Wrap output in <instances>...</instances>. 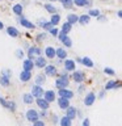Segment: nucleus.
Masks as SVG:
<instances>
[{
	"instance_id": "obj_24",
	"label": "nucleus",
	"mask_w": 122,
	"mask_h": 126,
	"mask_svg": "<svg viewBox=\"0 0 122 126\" xmlns=\"http://www.w3.org/2000/svg\"><path fill=\"white\" fill-rule=\"evenodd\" d=\"M45 81H46V75L38 74L37 76H35V85H42Z\"/></svg>"
},
{
	"instance_id": "obj_16",
	"label": "nucleus",
	"mask_w": 122,
	"mask_h": 126,
	"mask_svg": "<svg viewBox=\"0 0 122 126\" xmlns=\"http://www.w3.org/2000/svg\"><path fill=\"white\" fill-rule=\"evenodd\" d=\"M45 55H46V58H49V59H54L55 58V49L53 46H47L45 49Z\"/></svg>"
},
{
	"instance_id": "obj_40",
	"label": "nucleus",
	"mask_w": 122,
	"mask_h": 126,
	"mask_svg": "<svg viewBox=\"0 0 122 126\" xmlns=\"http://www.w3.org/2000/svg\"><path fill=\"white\" fill-rule=\"evenodd\" d=\"M8 109H11L12 112H13V110H16V104L13 101H8V106H7Z\"/></svg>"
},
{
	"instance_id": "obj_37",
	"label": "nucleus",
	"mask_w": 122,
	"mask_h": 126,
	"mask_svg": "<svg viewBox=\"0 0 122 126\" xmlns=\"http://www.w3.org/2000/svg\"><path fill=\"white\" fill-rule=\"evenodd\" d=\"M88 16H89V17H92V16H93V17H98V16H100V11H98V9H91L88 12Z\"/></svg>"
},
{
	"instance_id": "obj_28",
	"label": "nucleus",
	"mask_w": 122,
	"mask_h": 126,
	"mask_svg": "<svg viewBox=\"0 0 122 126\" xmlns=\"http://www.w3.org/2000/svg\"><path fill=\"white\" fill-rule=\"evenodd\" d=\"M81 63H83V64H84L85 67H89V68H92V67H93V62H92V59L88 58V57L81 58Z\"/></svg>"
},
{
	"instance_id": "obj_48",
	"label": "nucleus",
	"mask_w": 122,
	"mask_h": 126,
	"mask_svg": "<svg viewBox=\"0 0 122 126\" xmlns=\"http://www.w3.org/2000/svg\"><path fill=\"white\" fill-rule=\"evenodd\" d=\"M117 16L121 18V17H122V11H118V12H117Z\"/></svg>"
},
{
	"instance_id": "obj_34",
	"label": "nucleus",
	"mask_w": 122,
	"mask_h": 126,
	"mask_svg": "<svg viewBox=\"0 0 122 126\" xmlns=\"http://www.w3.org/2000/svg\"><path fill=\"white\" fill-rule=\"evenodd\" d=\"M71 29H72V25H70L67 21L63 22V25H62V32H63V33H64V34H68L70 32H71Z\"/></svg>"
},
{
	"instance_id": "obj_6",
	"label": "nucleus",
	"mask_w": 122,
	"mask_h": 126,
	"mask_svg": "<svg viewBox=\"0 0 122 126\" xmlns=\"http://www.w3.org/2000/svg\"><path fill=\"white\" fill-rule=\"evenodd\" d=\"M45 75L46 76H55V75H57V67H55L54 64H46Z\"/></svg>"
},
{
	"instance_id": "obj_20",
	"label": "nucleus",
	"mask_w": 122,
	"mask_h": 126,
	"mask_svg": "<svg viewBox=\"0 0 122 126\" xmlns=\"http://www.w3.org/2000/svg\"><path fill=\"white\" fill-rule=\"evenodd\" d=\"M7 33H8V35H11V37H13V38H16V37L20 35V32L16 29L15 26H8L7 28Z\"/></svg>"
},
{
	"instance_id": "obj_26",
	"label": "nucleus",
	"mask_w": 122,
	"mask_h": 126,
	"mask_svg": "<svg viewBox=\"0 0 122 126\" xmlns=\"http://www.w3.org/2000/svg\"><path fill=\"white\" fill-rule=\"evenodd\" d=\"M89 20H91V17H89L88 15H81V16H79L77 22H80L81 25H85V24L89 22Z\"/></svg>"
},
{
	"instance_id": "obj_49",
	"label": "nucleus",
	"mask_w": 122,
	"mask_h": 126,
	"mask_svg": "<svg viewBox=\"0 0 122 126\" xmlns=\"http://www.w3.org/2000/svg\"><path fill=\"white\" fill-rule=\"evenodd\" d=\"M3 28H4V24H3L1 21H0V30H1V29H3Z\"/></svg>"
},
{
	"instance_id": "obj_50",
	"label": "nucleus",
	"mask_w": 122,
	"mask_h": 126,
	"mask_svg": "<svg viewBox=\"0 0 122 126\" xmlns=\"http://www.w3.org/2000/svg\"><path fill=\"white\" fill-rule=\"evenodd\" d=\"M50 1H57V0H50Z\"/></svg>"
},
{
	"instance_id": "obj_27",
	"label": "nucleus",
	"mask_w": 122,
	"mask_h": 126,
	"mask_svg": "<svg viewBox=\"0 0 122 126\" xmlns=\"http://www.w3.org/2000/svg\"><path fill=\"white\" fill-rule=\"evenodd\" d=\"M59 21H61V16H59L58 13H55V15H51V18H50V22H51V25L55 26V25H58Z\"/></svg>"
},
{
	"instance_id": "obj_39",
	"label": "nucleus",
	"mask_w": 122,
	"mask_h": 126,
	"mask_svg": "<svg viewBox=\"0 0 122 126\" xmlns=\"http://www.w3.org/2000/svg\"><path fill=\"white\" fill-rule=\"evenodd\" d=\"M104 72H105L106 75H110V76H113V75L116 74V72H114V70H113V68H109V67H105V68H104Z\"/></svg>"
},
{
	"instance_id": "obj_46",
	"label": "nucleus",
	"mask_w": 122,
	"mask_h": 126,
	"mask_svg": "<svg viewBox=\"0 0 122 126\" xmlns=\"http://www.w3.org/2000/svg\"><path fill=\"white\" fill-rule=\"evenodd\" d=\"M38 116H39V117H45V116H46V110H42L41 113H38Z\"/></svg>"
},
{
	"instance_id": "obj_10",
	"label": "nucleus",
	"mask_w": 122,
	"mask_h": 126,
	"mask_svg": "<svg viewBox=\"0 0 122 126\" xmlns=\"http://www.w3.org/2000/svg\"><path fill=\"white\" fill-rule=\"evenodd\" d=\"M55 96H57V94H55L54 91H46V92H43V98H45L49 104L55 100Z\"/></svg>"
},
{
	"instance_id": "obj_19",
	"label": "nucleus",
	"mask_w": 122,
	"mask_h": 126,
	"mask_svg": "<svg viewBox=\"0 0 122 126\" xmlns=\"http://www.w3.org/2000/svg\"><path fill=\"white\" fill-rule=\"evenodd\" d=\"M121 87V81H116V80H110L106 83V85H105V89L108 91V89H112V88H120Z\"/></svg>"
},
{
	"instance_id": "obj_31",
	"label": "nucleus",
	"mask_w": 122,
	"mask_h": 126,
	"mask_svg": "<svg viewBox=\"0 0 122 126\" xmlns=\"http://www.w3.org/2000/svg\"><path fill=\"white\" fill-rule=\"evenodd\" d=\"M12 11L15 12V15L21 16L22 15V5H21V4H15L13 8H12Z\"/></svg>"
},
{
	"instance_id": "obj_35",
	"label": "nucleus",
	"mask_w": 122,
	"mask_h": 126,
	"mask_svg": "<svg viewBox=\"0 0 122 126\" xmlns=\"http://www.w3.org/2000/svg\"><path fill=\"white\" fill-rule=\"evenodd\" d=\"M61 42H62L63 45L66 46V47H71V46H72V39H71V38L68 37V35H66V37L63 38Z\"/></svg>"
},
{
	"instance_id": "obj_9",
	"label": "nucleus",
	"mask_w": 122,
	"mask_h": 126,
	"mask_svg": "<svg viewBox=\"0 0 122 126\" xmlns=\"http://www.w3.org/2000/svg\"><path fill=\"white\" fill-rule=\"evenodd\" d=\"M0 84L4 85V87L9 85V71L8 70L4 71V74L1 75V78H0Z\"/></svg>"
},
{
	"instance_id": "obj_47",
	"label": "nucleus",
	"mask_w": 122,
	"mask_h": 126,
	"mask_svg": "<svg viewBox=\"0 0 122 126\" xmlns=\"http://www.w3.org/2000/svg\"><path fill=\"white\" fill-rule=\"evenodd\" d=\"M53 122H54V124H57V122H58V117H57V116L53 117Z\"/></svg>"
},
{
	"instance_id": "obj_43",
	"label": "nucleus",
	"mask_w": 122,
	"mask_h": 126,
	"mask_svg": "<svg viewBox=\"0 0 122 126\" xmlns=\"http://www.w3.org/2000/svg\"><path fill=\"white\" fill-rule=\"evenodd\" d=\"M33 126H45V124H43V121H35V122H33Z\"/></svg>"
},
{
	"instance_id": "obj_15",
	"label": "nucleus",
	"mask_w": 122,
	"mask_h": 126,
	"mask_svg": "<svg viewBox=\"0 0 122 126\" xmlns=\"http://www.w3.org/2000/svg\"><path fill=\"white\" fill-rule=\"evenodd\" d=\"M20 24H21L24 28H26V29H34V28H35V25H34L33 22H30L29 20H26V18H24V17L20 18Z\"/></svg>"
},
{
	"instance_id": "obj_45",
	"label": "nucleus",
	"mask_w": 122,
	"mask_h": 126,
	"mask_svg": "<svg viewBox=\"0 0 122 126\" xmlns=\"http://www.w3.org/2000/svg\"><path fill=\"white\" fill-rule=\"evenodd\" d=\"M66 35H68V34H64V33H63V32H62L61 34H58V37H59V39H61V41H62V39L66 37Z\"/></svg>"
},
{
	"instance_id": "obj_38",
	"label": "nucleus",
	"mask_w": 122,
	"mask_h": 126,
	"mask_svg": "<svg viewBox=\"0 0 122 126\" xmlns=\"http://www.w3.org/2000/svg\"><path fill=\"white\" fill-rule=\"evenodd\" d=\"M49 33H50L51 35H54V37H57V35L59 34V30H58V28L54 26V28H51V29L49 30Z\"/></svg>"
},
{
	"instance_id": "obj_25",
	"label": "nucleus",
	"mask_w": 122,
	"mask_h": 126,
	"mask_svg": "<svg viewBox=\"0 0 122 126\" xmlns=\"http://www.w3.org/2000/svg\"><path fill=\"white\" fill-rule=\"evenodd\" d=\"M38 22H39L38 25L41 26V28H43V29H47V30H50L51 28H53V25H51V22H50V21H46V20H39Z\"/></svg>"
},
{
	"instance_id": "obj_23",
	"label": "nucleus",
	"mask_w": 122,
	"mask_h": 126,
	"mask_svg": "<svg viewBox=\"0 0 122 126\" xmlns=\"http://www.w3.org/2000/svg\"><path fill=\"white\" fill-rule=\"evenodd\" d=\"M77 18H79V16H77V15L70 13L68 16H67V22H68L70 25H74V24H76V22H77Z\"/></svg>"
},
{
	"instance_id": "obj_14",
	"label": "nucleus",
	"mask_w": 122,
	"mask_h": 126,
	"mask_svg": "<svg viewBox=\"0 0 122 126\" xmlns=\"http://www.w3.org/2000/svg\"><path fill=\"white\" fill-rule=\"evenodd\" d=\"M75 61L72 59H66L64 61V70L66 71H75Z\"/></svg>"
},
{
	"instance_id": "obj_30",
	"label": "nucleus",
	"mask_w": 122,
	"mask_h": 126,
	"mask_svg": "<svg viewBox=\"0 0 122 126\" xmlns=\"http://www.w3.org/2000/svg\"><path fill=\"white\" fill-rule=\"evenodd\" d=\"M43 7H45V9L49 12V13H51V15H55V13L58 12V9L53 5V4H45Z\"/></svg>"
},
{
	"instance_id": "obj_1",
	"label": "nucleus",
	"mask_w": 122,
	"mask_h": 126,
	"mask_svg": "<svg viewBox=\"0 0 122 126\" xmlns=\"http://www.w3.org/2000/svg\"><path fill=\"white\" fill-rule=\"evenodd\" d=\"M70 84V81H68V75H67L66 72H63L61 76H59L57 80H55V87H57L58 89H64L67 88Z\"/></svg>"
},
{
	"instance_id": "obj_4",
	"label": "nucleus",
	"mask_w": 122,
	"mask_h": 126,
	"mask_svg": "<svg viewBox=\"0 0 122 126\" xmlns=\"http://www.w3.org/2000/svg\"><path fill=\"white\" fill-rule=\"evenodd\" d=\"M26 118H28V120H29L30 122L38 121V120H39L38 112H37V110H34V109H29V110L26 112Z\"/></svg>"
},
{
	"instance_id": "obj_12",
	"label": "nucleus",
	"mask_w": 122,
	"mask_h": 126,
	"mask_svg": "<svg viewBox=\"0 0 122 126\" xmlns=\"http://www.w3.org/2000/svg\"><path fill=\"white\" fill-rule=\"evenodd\" d=\"M33 63H34L35 67H38V68H43V67H46V64H47V63H46V59L43 58V57H41V55L35 58V61H34Z\"/></svg>"
},
{
	"instance_id": "obj_22",
	"label": "nucleus",
	"mask_w": 122,
	"mask_h": 126,
	"mask_svg": "<svg viewBox=\"0 0 122 126\" xmlns=\"http://www.w3.org/2000/svg\"><path fill=\"white\" fill-rule=\"evenodd\" d=\"M58 105H59V108H61V109H67L70 106V100H66V98L59 97L58 98Z\"/></svg>"
},
{
	"instance_id": "obj_33",
	"label": "nucleus",
	"mask_w": 122,
	"mask_h": 126,
	"mask_svg": "<svg viewBox=\"0 0 122 126\" xmlns=\"http://www.w3.org/2000/svg\"><path fill=\"white\" fill-rule=\"evenodd\" d=\"M22 100H24V102H25V104H33L34 97L31 96L30 93H25V94L22 96Z\"/></svg>"
},
{
	"instance_id": "obj_44",
	"label": "nucleus",
	"mask_w": 122,
	"mask_h": 126,
	"mask_svg": "<svg viewBox=\"0 0 122 126\" xmlns=\"http://www.w3.org/2000/svg\"><path fill=\"white\" fill-rule=\"evenodd\" d=\"M83 126H89V118H84L83 120Z\"/></svg>"
},
{
	"instance_id": "obj_42",
	"label": "nucleus",
	"mask_w": 122,
	"mask_h": 126,
	"mask_svg": "<svg viewBox=\"0 0 122 126\" xmlns=\"http://www.w3.org/2000/svg\"><path fill=\"white\" fill-rule=\"evenodd\" d=\"M45 38H46V33H41V34L37 35V41H42V39H45Z\"/></svg>"
},
{
	"instance_id": "obj_11",
	"label": "nucleus",
	"mask_w": 122,
	"mask_h": 126,
	"mask_svg": "<svg viewBox=\"0 0 122 126\" xmlns=\"http://www.w3.org/2000/svg\"><path fill=\"white\" fill-rule=\"evenodd\" d=\"M84 78H85V75L83 74L81 71H76V70L74 71L72 79H74V80L76 81V83H83V81H84Z\"/></svg>"
},
{
	"instance_id": "obj_7",
	"label": "nucleus",
	"mask_w": 122,
	"mask_h": 126,
	"mask_svg": "<svg viewBox=\"0 0 122 126\" xmlns=\"http://www.w3.org/2000/svg\"><path fill=\"white\" fill-rule=\"evenodd\" d=\"M94 100H96V94H94L93 92H89V93L84 97V105H85V106H91V105L94 102Z\"/></svg>"
},
{
	"instance_id": "obj_18",
	"label": "nucleus",
	"mask_w": 122,
	"mask_h": 126,
	"mask_svg": "<svg viewBox=\"0 0 122 126\" xmlns=\"http://www.w3.org/2000/svg\"><path fill=\"white\" fill-rule=\"evenodd\" d=\"M55 57H58L59 59H66L67 58V51L63 49V47L55 49Z\"/></svg>"
},
{
	"instance_id": "obj_2",
	"label": "nucleus",
	"mask_w": 122,
	"mask_h": 126,
	"mask_svg": "<svg viewBox=\"0 0 122 126\" xmlns=\"http://www.w3.org/2000/svg\"><path fill=\"white\" fill-rule=\"evenodd\" d=\"M31 96L35 98H41L43 96V88L41 85H33L31 87Z\"/></svg>"
},
{
	"instance_id": "obj_29",
	"label": "nucleus",
	"mask_w": 122,
	"mask_h": 126,
	"mask_svg": "<svg viewBox=\"0 0 122 126\" xmlns=\"http://www.w3.org/2000/svg\"><path fill=\"white\" fill-rule=\"evenodd\" d=\"M59 124H61V126H71L72 125V121L64 116V117H62L61 120H59Z\"/></svg>"
},
{
	"instance_id": "obj_41",
	"label": "nucleus",
	"mask_w": 122,
	"mask_h": 126,
	"mask_svg": "<svg viewBox=\"0 0 122 126\" xmlns=\"http://www.w3.org/2000/svg\"><path fill=\"white\" fill-rule=\"evenodd\" d=\"M16 57H17L18 59H22V57H24V51H22L21 49H17V50H16Z\"/></svg>"
},
{
	"instance_id": "obj_32",
	"label": "nucleus",
	"mask_w": 122,
	"mask_h": 126,
	"mask_svg": "<svg viewBox=\"0 0 122 126\" xmlns=\"http://www.w3.org/2000/svg\"><path fill=\"white\" fill-rule=\"evenodd\" d=\"M72 3L77 7H85L91 4V1H88V0H72Z\"/></svg>"
},
{
	"instance_id": "obj_8",
	"label": "nucleus",
	"mask_w": 122,
	"mask_h": 126,
	"mask_svg": "<svg viewBox=\"0 0 122 126\" xmlns=\"http://www.w3.org/2000/svg\"><path fill=\"white\" fill-rule=\"evenodd\" d=\"M76 113H77V110L75 106H68V108L66 109V117L67 118H70L71 121L74 120L75 117H76Z\"/></svg>"
},
{
	"instance_id": "obj_21",
	"label": "nucleus",
	"mask_w": 122,
	"mask_h": 126,
	"mask_svg": "<svg viewBox=\"0 0 122 126\" xmlns=\"http://www.w3.org/2000/svg\"><path fill=\"white\" fill-rule=\"evenodd\" d=\"M31 79V72L29 71H21V74H20V80L21 81H29Z\"/></svg>"
},
{
	"instance_id": "obj_5",
	"label": "nucleus",
	"mask_w": 122,
	"mask_h": 126,
	"mask_svg": "<svg viewBox=\"0 0 122 126\" xmlns=\"http://www.w3.org/2000/svg\"><path fill=\"white\" fill-rule=\"evenodd\" d=\"M58 93H59V96H61L62 98H66V100H70V98L74 97V92H72V91H70V89H67V88L59 89Z\"/></svg>"
},
{
	"instance_id": "obj_3",
	"label": "nucleus",
	"mask_w": 122,
	"mask_h": 126,
	"mask_svg": "<svg viewBox=\"0 0 122 126\" xmlns=\"http://www.w3.org/2000/svg\"><path fill=\"white\" fill-rule=\"evenodd\" d=\"M41 49L39 47H37V46H31V47H29V50H28V57H29V59L30 61H33V57L34 55H37V57H39L41 55Z\"/></svg>"
},
{
	"instance_id": "obj_36",
	"label": "nucleus",
	"mask_w": 122,
	"mask_h": 126,
	"mask_svg": "<svg viewBox=\"0 0 122 126\" xmlns=\"http://www.w3.org/2000/svg\"><path fill=\"white\" fill-rule=\"evenodd\" d=\"M59 1L63 4V7H64L66 9H70V8H72V7H74L72 0H59Z\"/></svg>"
},
{
	"instance_id": "obj_17",
	"label": "nucleus",
	"mask_w": 122,
	"mask_h": 126,
	"mask_svg": "<svg viewBox=\"0 0 122 126\" xmlns=\"http://www.w3.org/2000/svg\"><path fill=\"white\" fill-rule=\"evenodd\" d=\"M35 102H37V105L39 106V108H41L42 110H47V109H49V102H47L46 100H45V98H37V101H35Z\"/></svg>"
},
{
	"instance_id": "obj_13",
	"label": "nucleus",
	"mask_w": 122,
	"mask_h": 126,
	"mask_svg": "<svg viewBox=\"0 0 122 126\" xmlns=\"http://www.w3.org/2000/svg\"><path fill=\"white\" fill-rule=\"evenodd\" d=\"M33 67H34V63H33V61H30V59H25V61L22 62V71H29V72H31Z\"/></svg>"
}]
</instances>
